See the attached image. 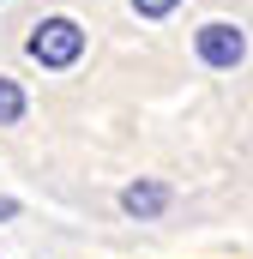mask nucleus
I'll list each match as a JSON object with an SVG mask.
<instances>
[{"label": "nucleus", "instance_id": "f257e3e1", "mask_svg": "<svg viewBox=\"0 0 253 259\" xmlns=\"http://www.w3.org/2000/svg\"><path fill=\"white\" fill-rule=\"evenodd\" d=\"M85 55V30L72 24V18H43L36 30H30V61L43 66H72Z\"/></svg>", "mask_w": 253, "mask_h": 259}, {"label": "nucleus", "instance_id": "f03ea898", "mask_svg": "<svg viewBox=\"0 0 253 259\" xmlns=\"http://www.w3.org/2000/svg\"><path fill=\"white\" fill-rule=\"evenodd\" d=\"M193 49H199V61L205 66H241L247 55V36H241V24H199V36H193Z\"/></svg>", "mask_w": 253, "mask_h": 259}, {"label": "nucleus", "instance_id": "7ed1b4c3", "mask_svg": "<svg viewBox=\"0 0 253 259\" xmlns=\"http://www.w3.org/2000/svg\"><path fill=\"white\" fill-rule=\"evenodd\" d=\"M163 205H169V187H163V181H133V187L121 193V211H126V217H157Z\"/></svg>", "mask_w": 253, "mask_h": 259}, {"label": "nucleus", "instance_id": "20e7f679", "mask_svg": "<svg viewBox=\"0 0 253 259\" xmlns=\"http://www.w3.org/2000/svg\"><path fill=\"white\" fill-rule=\"evenodd\" d=\"M12 121H24V91L0 72V127H12Z\"/></svg>", "mask_w": 253, "mask_h": 259}, {"label": "nucleus", "instance_id": "39448f33", "mask_svg": "<svg viewBox=\"0 0 253 259\" xmlns=\"http://www.w3.org/2000/svg\"><path fill=\"white\" fill-rule=\"evenodd\" d=\"M133 12H145V18H163V12H175V0H133Z\"/></svg>", "mask_w": 253, "mask_h": 259}, {"label": "nucleus", "instance_id": "423d86ee", "mask_svg": "<svg viewBox=\"0 0 253 259\" xmlns=\"http://www.w3.org/2000/svg\"><path fill=\"white\" fill-rule=\"evenodd\" d=\"M0 217H12V205H6V199H0Z\"/></svg>", "mask_w": 253, "mask_h": 259}]
</instances>
